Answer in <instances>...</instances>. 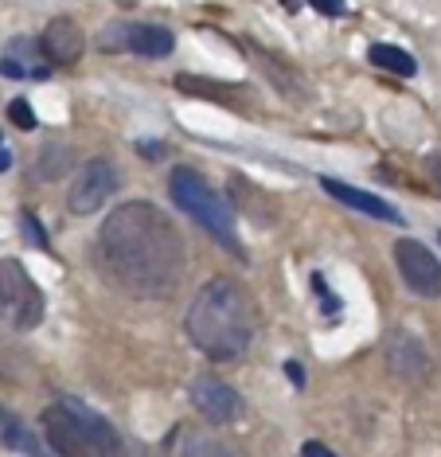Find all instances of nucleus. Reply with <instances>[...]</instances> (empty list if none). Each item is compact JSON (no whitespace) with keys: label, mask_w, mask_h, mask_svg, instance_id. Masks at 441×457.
<instances>
[{"label":"nucleus","mask_w":441,"mask_h":457,"mask_svg":"<svg viewBox=\"0 0 441 457\" xmlns=\"http://www.w3.org/2000/svg\"><path fill=\"white\" fill-rule=\"evenodd\" d=\"M98 262L113 289L141 301L172 297L184 282V238L161 207L133 200L106 215L98 231Z\"/></svg>","instance_id":"nucleus-1"},{"label":"nucleus","mask_w":441,"mask_h":457,"mask_svg":"<svg viewBox=\"0 0 441 457\" xmlns=\"http://www.w3.org/2000/svg\"><path fill=\"white\" fill-rule=\"evenodd\" d=\"M187 340L204 352L207 360L227 363L238 360L254 340V309H250L246 289L230 278H215L196 294L187 309Z\"/></svg>","instance_id":"nucleus-2"},{"label":"nucleus","mask_w":441,"mask_h":457,"mask_svg":"<svg viewBox=\"0 0 441 457\" xmlns=\"http://www.w3.org/2000/svg\"><path fill=\"white\" fill-rule=\"evenodd\" d=\"M168 195H172V204L180 207L184 215H192L215 243H223L235 258H246L243 243H238V231H235V207H230L196 169H187V164L172 169V176H168Z\"/></svg>","instance_id":"nucleus-3"},{"label":"nucleus","mask_w":441,"mask_h":457,"mask_svg":"<svg viewBox=\"0 0 441 457\" xmlns=\"http://www.w3.org/2000/svg\"><path fill=\"white\" fill-rule=\"evenodd\" d=\"M47 297L20 258H0V325L12 332H31L44 325Z\"/></svg>","instance_id":"nucleus-4"},{"label":"nucleus","mask_w":441,"mask_h":457,"mask_svg":"<svg viewBox=\"0 0 441 457\" xmlns=\"http://www.w3.org/2000/svg\"><path fill=\"white\" fill-rule=\"evenodd\" d=\"M39 426H44V442L51 453L59 457H94V445H90V434L82 419L75 414L67 399L62 403H51V407L39 414Z\"/></svg>","instance_id":"nucleus-5"},{"label":"nucleus","mask_w":441,"mask_h":457,"mask_svg":"<svg viewBox=\"0 0 441 457\" xmlns=\"http://www.w3.org/2000/svg\"><path fill=\"white\" fill-rule=\"evenodd\" d=\"M118 192V169L110 161H87L67 184V207L71 215H94L110 195Z\"/></svg>","instance_id":"nucleus-6"},{"label":"nucleus","mask_w":441,"mask_h":457,"mask_svg":"<svg viewBox=\"0 0 441 457\" xmlns=\"http://www.w3.org/2000/svg\"><path fill=\"white\" fill-rule=\"evenodd\" d=\"M395 262L406 289H414L418 297H441V262L429 246H422L418 238H403L395 243Z\"/></svg>","instance_id":"nucleus-7"},{"label":"nucleus","mask_w":441,"mask_h":457,"mask_svg":"<svg viewBox=\"0 0 441 457\" xmlns=\"http://www.w3.org/2000/svg\"><path fill=\"white\" fill-rule=\"evenodd\" d=\"M192 403L207 422L215 426H230L243 419V395L219 376H196L192 379Z\"/></svg>","instance_id":"nucleus-8"},{"label":"nucleus","mask_w":441,"mask_h":457,"mask_svg":"<svg viewBox=\"0 0 441 457\" xmlns=\"http://www.w3.org/2000/svg\"><path fill=\"white\" fill-rule=\"evenodd\" d=\"M383 356H387V368L403 383H426L429 371H434V360H429L426 345L418 337H411V332H391L383 345Z\"/></svg>","instance_id":"nucleus-9"},{"label":"nucleus","mask_w":441,"mask_h":457,"mask_svg":"<svg viewBox=\"0 0 441 457\" xmlns=\"http://www.w3.org/2000/svg\"><path fill=\"white\" fill-rule=\"evenodd\" d=\"M102 47L133 51V55H145V59H161L176 47V39L161 24H113L110 36L102 39Z\"/></svg>","instance_id":"nucleus-10"},{"label":"nucleus","mask_w":441,"mask_h":457,"mask_svg":"<svg viewBox=\"0 0 441 457\" xmlns=\"http://www.w3.org/2000/svg\"><path fill=\"white\" fill-rule=\"evenodd\" d=\"M39 51H44V59L51 67H71L82 59V51H87V36H82V28L75 20L59 16L51 20L44 28V36H39Z\"/></svg>","instance_id":"nucleus-11"},{"label":"nucleus","mask_w":441,"mask_h":457,"mask_svg":"<svg viewBox=\"0 0 441 457\" xmlns=\"http://www.w3.org/2000/svg\"><path fill=\"white\" fill-rule=\"evenodd\" d=\"M320 188L329 192L332 200L348 204V207H355V212L371 215V220H383V223H403V215H398V207H395V204H387V200H379V195H371V192L348 188V184L332 180V176H324V180H320Z\"/></svg>","instance_id":"nucleus-12"},{"label":"nucleus","mask_w":441,"mask_h":457,"mask_svg":"<svg viewBox=\"0 0 441 457\" xmlns=\"http://www.w3.org/2000/svg\"><path fill=\"white\" fill-rule=\"evenodd\" d=\"M71 407H75V414L82 419V426H87V434H90V445H94V457H133L129 450V442L121 438L113 426L102 419V414H94L90 407H82L79 399H67Z\"/></svg>","instance_id":"nucleus-13"},{"label":"nucleus","mask_w":441,"mask_h":457,"mask_svg":"<svg viewBox=\"0 0 441 457\" xmlns=\"http://www.w3.org/2000/svg\"><path fill=\"white\" fill-rule=\"evenodd\" d=\"M0 445H4V450H16V453H28V457H51L47 442L39 438L20 414L8 411L4 403H0Z\"/></svg>","instance_id":"nucleus-14"},{"label":"nucleus","mask_w":441,"mask_h":457,"mask_svg":"<svg viewBox=\"0 0 441 457\" xmlns=\"http://www.w3.org/2000/svg\"><path fill=\"white\" fill-rule=\"evenodd\" d=\"M176 87L184 90L187 98H207V102H219V106H243L238 98V87L230 82H212V79H199V75H176Z\"/></svg>","instance_id":"nucleus-15"},{"label":"nucleus","mask_w":441,"mask_h":457,"mask_svg":"<svg viewBox=\"0 0 441 457\" xmlns=\"http://www.w3.org/2000/svg\"><path fill=\"white\" fill-rule=\"evenodd\" d=\"M0 379L12 383V387H28L31 379H36V363L20 345L12 340H0Z\"/></svg>","instance_id":"nucleus-16"},{"label":"nucleus","mask_w":441,"mask_h":457,"mask_svg":"<svg viewBox=\"0 0 441 457\" xmlns=\"http://www.w3.org/2000/svg\"><path fill=\"white\" fill-rule=\"evenodd\" d=\"M367 59H371L375 67L391 71V75H403V79H414L418 75L414 55H411V51H403V47H395V44H375L371 51H367Z\"/></svg>","instance_id":"nucleus-17"},{"label":"nucleus","mask_w":441,"mask_h":457,"mask_svg":"<svg viewBox=\"0 0 441 457\" xmlns=\"http://www.w3.org/2000/svg\"><path fill=\"white\" fill-rule=\"evenodd\" d=\"M184 457H243L230 442L215 438V434H192L184 445Z\"/></svg>","instance_id":"nucleus-18"},{"label":"nucleus","mask_w":441,"mask_h":457,"mask_svg":"<svg viewBox=\"0 0 441 457\" xmlns=\"http://www.w3.org/2000/svg\"><path fill=\"white\" fill-rule=\"evenodd\" d=\"M254 59H258V67H262V71H266L270 79L278 82V90H281V95H293V98L301 102V95H297V90H301V79L293 75V71H281V67L274 63V59L266 55V51H254Z\"/></svg>","instance_id":"nucleus-19"},{"label":"nucleus","mask_w":441,"mask_h":457,"mask_svg":"<svg viewBox=\"0 0 441 457\" xmlns=\"http://www.w3.org/2000/svg\"><path fill=\"white\" fill-rule=\"evenodd\" d=\"M67 169H71V149L47 145L44 161H39V176H44V180H59V176H67Z\"/></svg>","instance_id":"nucleus-20"},{"label":"nucleus","mask_w":441,"mask_h":457,"mask_svg":"<svg viewBox=\"0 0 441 457\" xmlns=\"http://www.w3.org/2000/svg\"><path fill=\"white\" fill-rule=\"evenodd\" d=\"M8 118H12L16 129H36V113H31V106L24 98H16L12 106H8Z\"/></svg>","instance_id":"nucleus-21"},{"label":"nucleus","mask_w":441,"mask_h":457,"mask_svg":"<svg viewBox=\"0 0 441 457\" xmlns=\"http://www.w3.org/2000/svg\"><path fill=\"white\" fill-rule=\"evenodd\" d=\"M20 220H24V231H28L31 243H36V246H47V231L39 227L36 215H31V212H20Z\"/></svg>","instance_id":"nucleus-22"},{"label":"nucleus","mask_w":441,"mask_h":457,"mask_svg":"<svg viewBox=\"0 0 441 457\" xmlns=\"http://www.w3.org/2000/svg\"><path fill=\"white\" fill-rule=\"evenodd\" d=\"M309 8H317L320 16H344L348 0H309Z\"/></svg>","instance_id":"nucleus-23"},{"label":"nucleus","mask_w":441,"mask_h":457,"mask_svg":"<svg viewBox=\"0 0 441 457\" xmlns=\"http://www.w3.org/2000/svg\"><path fill=\"white\" fill-rule=\"evenodd\" d=\"M426 176H429V184H434V188L441 192V149L426 157Z\"/></svg>","instance_id":"nucleus-24"},{"label":"nucleus","mask_w":441,"mask_h":457,"mask_svg":"<svg viewBox=\"0 0 441 457\" xmlns=\"http://www.w3.org/2000/svg\"><path fill=\"white\" fill-rule=\"evenodd\" d=\"M301 453H304V457H336L329 445H320V442H304V445H301Z\"/></svg>","instance_id":"nucleus-25"},{"label":"nucleus","mask_w":441,"mask_h":457,"mask_svg":"<svg viewBox=\"0 0 441 457\" xmlns=\"http://www.w3.org/2000/svg\"><path fill=\"white\" fill-rule=\"evenodd\" d=\"M286 376H289V383H293V387H304V368H301V363H286Z\"/></svg>","instance_id":"nucleus-26"},{"label":"nucleus","mask_w":441,"mask_h":457,"mask_svg":"<svg viewBox=\"0 0 441 457\" xmlns=\"http://www.w3.org/2000/svg\"><path fill=\"white\" fill-rule=\"evenodd\" d=\"M141 157H149V161L164 157V145H153V141H145V145H141Z\"/></svg>","instance_id":"nucleus-27"},{"label":"nucleus","mask_w":441,"mask_h":457,"mask_svg":"<svg viewBox=\"0 0 441 457\" xmlns=\"http://www.w3.org/2000/svg\"><path fill=\"white\" fill-rule=\"evenodd\" d=\"M4 169H12V149L0 141V172H4Z\"/></svg>","instance_id":"nucleus-28"},{"label":"nucleus","mask_w":441,"mask_h":457,"mask_svg":"<svg viewBox=\"0 0 441 457\" xmlns=\"http://www.w3.org/2000/svg\"><path fill=\"white\" fill-rule=\"evenodd\" d=\"M281 4H286V8H289V12H293V8H297V0H281Z\"/></svg>","instance_id":"nucleus-29"},{"label":"nucleus","mask_w":441,"mask_h":457,"mask_svg":"<svg viewBox=\"0 0 441 457\" xmlns=\"http://www.w3.org/2000/svg\"><path fill=\"white\" fill-rule=\"evenodd\" d=\"M437 243H441V235H437Z\"/></svg>","instance_id":"nucleus-30"}]
</instances>
